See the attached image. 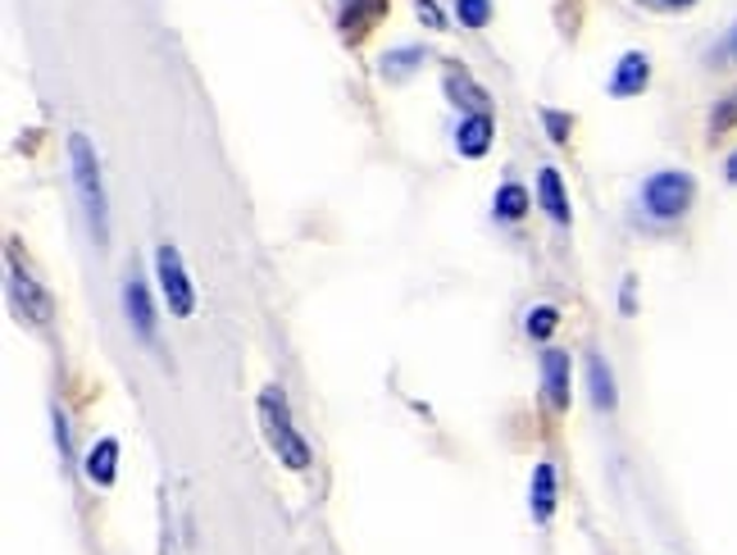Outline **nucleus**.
Returning <instances> with one entry per match:
<instances>
[{
  "label": "nucleus",
  "mask_w": 737,
  "mask_h": 555,
  "mask_svg": "<svg viewBox=\"0 0 737 555\" xmlns=\"http://www.w3.org/2000/svg\"><path fill=\"white\" fill-rule=\"evenodd\" d=\"M415 6H419V14H424V23H428V28H447V23H441V14H437L432 0H415Z\"/></svg>",
  "instance_id": "obj_21"
},
{
  "label": "nucleus",
  "mask_w": 737,
  "mask_h": 555,
  "mask_svg": "<svg viewBox=\"0 0 737 555\" xmlns=\"http://www.w3.org/2000/svg\"><path fill=\"white\" fill-rule=\"evenodd\" d=\"M542 378H546L551 410H569V351H546L542 355Z\"/></svg>",
  "instance_id": "obj_8"
},
{
  "label": "nucleus",
  "mask_w": 737,
  "mask_h": 555,
  "mask_svg": "<svg viewBox=\"0 0 737 555\" xmlns=\"http://www.w3.org/2000/svg\"><path fill=\"white\" fill-rule=\"evenodd\" d=\"M456 14L464 28H483L492 19V0H456Z\"/></svg>",
  "instance_id": "obj_18"
},
{
  "label": "nucleus",
  "mask_w": 737,
  "mask_h": 555,
  "mask_svg": "<svg viewBox=\"0 0 737 555\" xmlns=\"http://www.w3.org/2000/svg\"><path fill=\"white\" fill-rule=\"evenodd\" d=\"M492 132H496L492 115H469V119H460V132H456V146H460V156H469V160L488 156V146H492Z\"/></svg>",
  "instance_id": "obj_9"
},
{
  "label": "nucleus",
  "mask_w": 737,
  "mask_h": 555,
  "mask_svg": "<svg viewBox=\"0 0 737 555\" xmlns=\"http://www.w3.org/2000/svg\"><path fill=\"white\" fill-rule=\"evenodd\" d=\"M692 192H696V182H692L687 173L670 169V173H655V178H647L642 201H647V210H651L655 218H679V214H687V205H692Z\"/></svg>",
  "instance_id": "obj_4"
},
{
  "label": "nucleus",
  "mask_w": 737,
  "mask_h": 555,
  "mask_svg": "<svg viewBox=\"0 0 737 555\" xmlns=\"http://www.w3.org/2000/svg\"><path fill=\"white\" fill-rule=\"evenodd\" d=\"M533 514H537L542 524L556 514V469H551L546 460L533 469Z\"/></svg>",
  "instance_id": "obj_12"
},
{
  "label": "nucleus",
  "mask_w": 737,
  "mask_h": 555,
  "mask_svg": "<svg viewBox=\"0 0 737 555\" xmlns=\"http://www.w3.org/2000/svg\"><path fill=\"white\" fill-rule=\"evenodd\" d=\"M537 201H542V210L551 218H556V224H569V196L560 188V173L556 169H542L537 173Z\"/></svg>",
  "instance_id": "obj_11"
},
{
  "label": "nucleus",
  "mask_w": 737,
  "mask_h": 555,
  "mask_svg": "<svg viewBox=\"0 0 737 555\" xmlns=\"http://www.w3.org/2000/svg\"><path fill=\"white\" fill-rule=\"evenodd\" d=\"M68 160H73V188L83 196V210H87V224L96 233V246H105L109 237V218H105V188H100V164H96V151L83 132L68 137Z\"/></svg>",
  "instance_id": "obj_1"
},
{
  "label": "nucleus",
  "mask_w": 737,
  "mask_h": 555,
  "mask_svg": "<svg viewBox=\"0 0 737 555\" xmlns=\"http://www.w3.org/2000/svg\"><path fill=\"white\" fill-rule=\"evenodd\" d=\"M651 83V60L642 55V51H629L619 60V68H615V78H610V96H619V100H629V96H638L642 87Z\"/></svg>",
  "instance_id": "obj_7"
},
{
  "label": "nucleus",
  "mask_w": 737,
  "mask_h": 555,
  "mask_svg": "<svg viewBox=\"0 0 737 555\" xmlns=\"http://www.w3.org/2000/svg\"><path fill=\"white\" fill-rule=\"evenodd\" d=\"M587 378H592V405L597 410H615V378H610V364L601 355L587 360Z\"/></svg>",
  "instance_id": "obj_14"
},
{
  "label": "nucleus",
  "mask_w": 737,
  "mask_h": 555,
  "mask_svg": "<svg viewBox=\"0 0 737 555\" xmlns=\"http://www.w3.org/2000/svg\"><path fill=\"white\" fill-rule=\"evenodd\" d=\"M733 124H737V92H733V96H724V100L715 105V115H711V141H719Z\"/></svg>",
  "instance_id": "obj_17"
},
{
  "label": "nucleus",
  "mask_w": 737,
  "mask_h": 555,
  "mask_svg": "<svg viewBox=\"0 0 737 555\" xmlns=\"http://www.w3.org/2000/svg\"><path fill=\"white\" fill-rule=\"evenodd\" d=\"M524 210H528V192L520 188V182H505V188L496 192V214L501 218H524Z\"/></svg>",
  "instance_id": "obj_15"
},
{
  "label": "nucleus",
  "mask_w": 737,
  "mask_h": 555,
  "mask_svg": "<svg viewBox=\"0 0 737 555\" xmlns=\"http://www.w3.org/2000/svg\"><path fill=\"white\" fill-rule=\"evenodd\" d=\"M156 274H160V291H164V301H169V314L192 319V310H196V287H192L188 269H182L178 246L164 242V246L156 250Z\"/></svg>",
  "instance_id": "obj_3"
},
{
  "label": "nucleus",
  "mask_w": 737,
  "mask_h": 555,
  "mask_svg": "<svg viewBox=\"0 0 737 555\" xmlns=\"http://www.w3.org/2000/svg\"><path fill=\"white\" fill-rule=\"evenodd\" d=\"M124 310H128V323L151 342L156 338V306H151V291H146V282L137 274L124 282Z\"/></svg>",
  "instance_id": "obj_6"
},
{
  "label": "nucleus",
  "mask_w": 737,
  "mask_h": 555,
  "mask_svg": "<svg viewBox=\"0 0 737 555\" xmlns=\"http://www.w3.org/2000/svg\"><path fill=\"white\" fill-rule=\"evenodd\" d=\"M724 173H728V182H737V151L728 156V164H724Z\"/></svg>",
  "instance_id": "obj_24"
},
{
  "label": "nucleus",
  "mask_w": 737,
  "mask_h": 555,
  "mask_svg": "<svg viewBox=\"0 0 737 555\" xmlns=\"http://www.w3.org/2000/svg\"><path fill=\"white\" fill-rule=\"evenodd\" d=\"M724 55H728V64H737V28H733V36H728V46H724Z\"/></svg>",
  "instance_id": "obj_23"
},
{
  "label": "nucleus",
  "mask_w": 737,
  "mask_h": 555,
  "mask_svg": "<svg viewBox=\"0 0 737 555\" xmlns=\"http://www.w3.org/2000/svg\"><path fill=\"white\" fill-rule=\"evenodd\" d=\"M260 419H265V433H269V441H274L278 460H282L287 469H306V465H310V447H306V437L291 428L287 401H282L278 387H269V392L260 396Z\"/></svg>",
  "instance_id": "obj_2"
},
{
  "label": "nucleus",
  "mask_w": 737,
  "mask_h": 555,
  "mask_svg": "<svg viewBox=\"0 0 737 555\" xmlns=\"http://www.w3.org/2000/svg\"><path fill=\"white\" fill-rule=\"evenodd\" d=\"M655 6H665V10H683V6H692V0H655Z\"/></svg>",
  "instance_id": "obj_25"
},
{
  "label": "nucleus",
  "mask_w": 737,
  "mask_h": 555,
  "mask_svg": "<svg viewBox=\"0 0 737 555\" xmlns=\"http://www.w3.org/2000/svg\"><path fill=\"white\" fill-rule=\"evenodd\" d=\"M10 296H14L19 314H23V319H32V323H46V319L55 314L51 291H46L42 282H36V278L19 265V255H10Z\"/></svg>",
  "instance_id": "obj_5"
},
{
  "label": "nucleus",
  "mask_w": 737,
  "mask_h": 555,
  "mask_svg": "<svg viewBox=\"0 0 737 555\" xmlns=\"http://www.w3.org/2000/svg\"><path fill=\"white\" fill-rule=\"evenodd\" d=\"M542 119H546V132H551V141H560V146L569 141V128H574V119H569V115H560V109H546Z\"/></svg>",
  "instance_id": "obj_20"
},
{
  "label": "nucleus",
  "mask_w": 737,
  "mask_h": 555,
  "mask_svg": "<svg viewBox=\"0 0 737 555\" xmlns=\"http://www.w3.org/2000/svg\"><path fill=\"white\" fill-rule=\"evenodd\" d=\"M115 473H119V441L115 437H100L96 447H92V456H87V478H92V483H100V488H109V483H115Z\"/></svg>",
  "instance_id": "obj_10"
},
{
  "label": "nucleus",
  "mask_w": 737,
  "mask_h": 555,
  "mask_svg": "<svg viewBox=\"0 0 737 555\" xmlns=\"http://www.w3.org/2000/svg\"><path fill=\"white\" fill-rule=\"evenodd\" d=\"M419 60H424L419 51H392L387 64H383V73H387V78H405V73H410Z\"/></svg>",
  "instance_id": "obj_19"
},
{
  "label": "nucleus",
  "mask_w": 737,
  "mask_h": 555,
  "mask_svg": "<svg viewBox=\"0 0 737 555\" xmlns=\"http://www.w3.org/2000/svg\"><path fill=\"white\" fill-rule=\"evenodd\" d=\"M556 323H560V310H556V306H537V310L528 314V338L546 342L551 332H556Z\"/></svg>",
  "instance_id": "obj_16"
},
{
  "label": "nucleus",
  "mask_w": 737,
  "mask_h": 555,
  "mask_svg": "<svg viewBox=\"0 0 737 555\" xmlns=\"http://www.w3.org/2000/svg\"><path fill=\"white\" fill-rule=\"evenodd\" d=\"M383 10H387V0H351L346 14H342L346 36H364L368 28H374V23L383 19Z\"/></svg>",
  "instance_id": "obj_13"
},
{
  "label": "nucleus",
  "mask_w": 737,
  "mask_h": 555,
  "mask_svg": "<svg viewBox=\"0 0 737 555\" xmlns=\"http://www.w3.org/2000/svg\"><path fill=\"white\" fill-rule=\"evenodd\" d=\"M55 437H60V456H68V424H64V415H55Z\"/></svg>",
  "instance_id": "obj_22"
}]
</instances>
